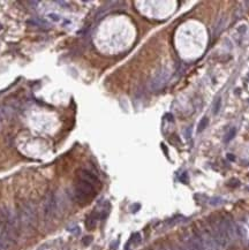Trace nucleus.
<instances>
[{"label": "nucleus", "instance_id": "obj_5", "mask_svg": "<svg viewBox=\"0 0 249 250\" xmlns=\"http://www.w3.org/2000/svg\"><path fill=\"white\" fill-rule=\"evenodd\" d=\"M17 219L13 212L5 206H0V224L7 227H15Z\"/></svg>", "mask_w": 249, "mask_h": 250}, {"label": "nucleus", "instance_id": "obj_13", "mask_svg": "<svg viewBox=\"0 0 249 250\" xmlns=\"http://www.w3.org/2000/svg\"><path fill=\"white\" fill-rule=\"evenodd\" d=\"M82 242H83L84 245H89V244L92 242V236H85L84 239L82 240Z\"/></svg>", "mask_w": 249, "mask_h": 250}, {"label": "nucleus", "instance_id": "obj_1", "mask_svg": "<svg viewBox=\"0 0 249 250\" xmlns=\"http://www.w3.org/2000/svg\"><path fill=\"white\" fill-rule=\"evenodd\" d=\"M96 194V189L95 186L90 185L89 182L83 181V180L79 179L75 183L74 187V198L76 199L79 203L84 204L87 203L90 197H92Z\"/></svg>", "mask_w": 249, "mask_h": 250}, {"label": "nucleus", "instance_id": "obj_14", "mask_svg": "<svg viewBox=\"0 0 249 250\" xmlns=\"http://www.w3.org/2000/svg\"><path fill=\"white\" fill-rule=\"evenodd\" d=\"M68 231L72 232V233H74V234H79V233H80V228L77 227V226H75L74 228H69Z\"/></svg>", "mask_w": 249, "mask_h": 250}, {"label": "nucleus", "instance_id": "obj_11", "mask_svg": "<svg viewBox=\"0 0 249 250\" xmlns=\"http://www.w3.org/2000/svg\"><path fill=\"white\" fill-rule=\"evenodd\" d=\"M220 107H222V99L220 98H217V100L213 104V107H212V113L215 116L218 114V112L220 111Z\"/></svg>", "mask_w": 249, "mask_h": 250}, {"label": "nucleus", "instance_id": "obj_15", "mask_svg": "<svg viewBox=\"0 0 249 250\" xmlns=\"http://www.w3.org/2000/svg\"><path fill=\"white\" fill-rule=\"evenodd\" d=\"M118 244H119V241H118V240H117V241H114L113 243H111V250H115V249H117Z\"/></svg>", "mask_w": 249, "mask_h": 250}, {"label": "nucleus", "instance_id": "obj_8", "mask_svg": "<svg viewBox=\"0 0 249 250\" xmlns=\"http://www.w3.org/2000/svg\"><path fill=\"white\" fill-rule=\"evenodd\" d=\"M98 219H99V216L97 212L91 213V214L87 218V220H85V226H87V228H88V229L95 228V226H96V224H97V220H98Z\"/></svg>", "mask_w": 249, "mask_h": 250}, {"label": "nucleus", "instance_id": "obj_12", "mask_svg": "<svg viewBox=\"0 0 249 250\" xmlns=\"http://www.w3.org/2000/svg\"><path fill=\"white\" fill-rule=\"evenodd\" d=\"M208 118H203L201 122L198 123V127H197V133H202L204 129L206 128V125H208Z\"/></svg>", "mask_w": 249, "mask_h": 250}, {"label": "nucleus", "instance_id": "obj_9", "mask_svg": "<svg viewBox=\"0 0 249 250\" xmlns=\"http://www.w3.org/2000/svg\"><path fill=\"white\" fill-rule=\"evenodd\" d=\"M140 242H141V234L140 233H134L129 239V241L126 244L124 250H128L131 245H137V244H140Z\"/></svg>", "mask_w": 249, "mask_h": 250}, {"label": "nucleus", "instance_id": "obj_2", "mask_svg": "<svg viewBox=\"0 0 249 250\" xmlns=\"http://www.w3.org/2000/svg\"><path fill=\"white\" fill-rule=\"evenodd\" d=\"M61 205L64 206V202L61 203V198L57 194H51L49 195L44 201L43 204V212L47 218L57 216L61 211Z\"/></svg>", "mask_w": 249, "mask_h": 250}, {"label": "nucleus", "instance_id": "obj_19", "mask_svg": "<svg viewBox=\"0 0 249 250\" xmlns=\"http://www.w3.org/2000/svg\"><path fill=\"white\" fill-rule=\"evenodd\" d=\"M229 159H232V160H234V157H233V156H231V154H229Z\"/></svg>", "mask_w": 249, "mask_h": 250}, {"label": "nucleus", "instance_id": "obj_20", "mask_svg": "<svg viewBox=\"0 0 249 250\" xmlns=\"http://www.w3.org/2000/svg\"><path fill=\"white\" fill-rule=\"evenodd\" d=\"M0 29H1V24H0Z\"/></svg>", "mask_w": 249, "mask_h": 250}, {"label": "nucleus", "instance_id": "obj_6", "mask_svg": "<svg viewBox=\"0 0 249 250\" xmlns=\"http://www.w3.org/2000/svg\"><path fill=\"white\" fill-rule=\"evenodd\" d=\"M184 245H186L187 250H204L203 243H202L201 239L197 234L190 236L187 240V242L184 243Z\"/></svg>", "mask_w": 249, "mask_h": 250}, {"label": "nucleus", "instance_id": "obj_3", "mask_svg": "<svg viewBox=\"0 0 249 250\" xmlns=\"http://www.w3.org/2000/svg\"><path fill=\"white\" fill-rule=\"evenodd\" d=\"M36 219H37V214H36L35 206L30 203L23 204L20 209V213H19V220H20L21 224L27 226V227H30V226L35 225Z\"/></svg>", "mask_w": 249, "mask_h": 250}, {"label": "nucleus", "instance_id": "obj_7", "mask_svg": "<svg viewBox=\"0 0 249 250\" xmlns=\"http://www.w3.org/2000/svg\"><path fill=\"white\" fill-rule=\"evenodd\" d=\"M79 179L83 180V181H87L89 182L92 186H97L99 185V180L98 178L93 173H91L90 171H87V169H81L79 171Z\"/></svg>", "mask_w": 249, "mask_h": 250}, {"label": "nucleus", "instance_id": "obj_10", "mask_svg": "<svg viewBox=\"0 0 249 250\" xmlns=\"http://www.w3.org/2000/svg\"><path fill=\"white\" fill-rule=\"evenodd\" d=\"M235 133H236V129L235 128H232L229 130V133L224 136V143H229L234 136H235Z\"/></svg>", "mask_w": 249, "mask_h": 250}, {"label": "nucleus", "instance_id": "obj_4", "mask_svg": "<svg viewBox=\"0 0 249 250\" xmlns=\"http://www.w3.org/2000/svg\"><path fill=\"white\" fill-rule=\"evenodd\" d=\"M170 76H171V73L169 69H162V71H159L150 80V82H149V89L152 92H156V91L162 90L166 85V83L169 82Z\"/></svg>", "mask_w": 249, "mask_h": 250}, {"label": "nucleus", "instance_id": "obj_17", "mask_svg": "<svg viewBox=\"0 0 249 250\" xmlns=\"http://www.w3.org/2000/svg\"><path fill=\"white\" fill-rule=\"evenodd\" d=\"M50 17L52 20H54V21H59V17L57 16V14H50Z\"/></svg>", "mask_w": 249, "mask_h": 250}, {"label": "nucleus", "instance_id": "obj_18", "mask_svg": "<svg viewBox=\"0 0 249 250\" xmlns=\"http://www.w3.org/2000/svg\"><path fill=\"white\" fill-rule=\"evenodd\" d=\"M2 116H4V113H2V111L0 109V120H1V118H2Z\"/></svg>", "mask_w": 249, "mask_h": 250}, {"label": "nucleus", "instance_id": "obj_16", "mask_svg": "<svg viewBox=\"0 0 249 250\" xmlns=\"http://www.w3.org/2000/svg\"><path fill=\"white\" fill-rule=\"evenodd\" d=\"M140 207H141V205H140V204H134V205L131 206V211L133 212H136L138 210V209H140Z\"/></svg>", "mask_w": 249, "mask_h": 250}]
</instances>
